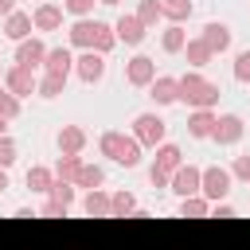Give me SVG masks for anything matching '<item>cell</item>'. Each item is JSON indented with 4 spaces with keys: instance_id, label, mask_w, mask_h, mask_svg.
Instances as JSON below:
<instances>
[{
    "instance_id": "1",
    "label": "cell",
    "mask_w": 250,
    "mask_h": 250,
    "mask_svg": "<svg viewBox=\"0 0 250 250\" xmlns=\"http://www.w3.org/2000/svg\"><path fill=\"white\" fill-rule=\"evenodd\" d=\"M219 82H211V78H203V70H188V74H180V102L188 105V109H215L219 105Z\"/></svg>"
},
{
    "instance_id": "2",
    "label": "cell",
    "mask_w": 250,
    "mask_h": 250,
    "mask_svg": "<svg viewBox=\"0 0 250 250\" xmlns=\"http://www.w3.org/2000/svg\"><path fill=\"white\" fill-rule=\"evenodd\" d=\"M145 148H156L160 141H168V121L156 113V109H145V113H137L133 117V129H129Z\"/></svg>"
},
{
    "instance_id": "3",
    "label": "cell",
    "mask_w": 250,
    "mask_h": 250,
    "mask_svg": "<svg viewBox=\"0 0 250 250\" xmlns=\"http://www.w3.org/2000/svg\"><path fill=\"white\" fill-rule=\"evenodd\" d=\"M230 184H234V176H230V168H223V164H207L203 172H199V195L203 199H227L230 195Z\"/></svg>"
},
{
    "instance_id": "4",
    "label": "cell",
    "mask_w": 250,
    "mask_h": 250,
    "mask_svg": "<svg viewBox=\"0 0 250 250\" xmlns=\"http://www.w3.org/2000/svg\"><path fill=\"white\" fill-rule=\"evenodd\" d=\"M242 133H246V121H242L238 113H215L211 141H215L219 148H230V145H238V141H242Z\"/></svg>"
},
{
    "instance_id": "5",
    "label": "cell",
    "mask_w": 250,
    "mask_h": 250,
    "mask_svg": "<svg viewBox=\"0 0 250 250\" xmlns=\"http://www.w3.org/2000/svg\"><path fill=\"white\" fill-rule=\"evenodd\" d=\"M74 74H78V82H86V86H98L102 78H105V55L102 51H82V55H74Z\"/></svg>"
},
{
    "instance_id": "6",
    "label": "cell",
    "mask_w": 250,
    "mask_h": 250,
    "mask_svg": "<svg viewBox=\"0 0 250 250\" xmlns=\"http://www.w3.org/2000/svg\"><path fill=\"white\" fill-rule=\"evenodd\" d=\"M199 164H180V168H172V176H168V191L176 195V199H184V195H195L199 191Z\"/></svg>"
},
{
    "instance_id": "7",
    "label": "cell",
    "mask_w": 250,
    "mask_h": 250,
    "mask_svg": "<svg viewBox=\"0 0 250 250\" xmlns=\"http://www.w3.org/2000/svg\"><path fill=\"white\" fill-rule=\"evenodd\" d=\"M43 55H47V43L39 39V31H31V35H23V39L16 43V55H12V62L39 70V66H43Z\"/></svg>"
},
{
    "instance_id": "8",
    "label": "cell",
    "mask_w": 250,
    "mask_h": 250,
    "mask_svg": "<svg viewBox=\"0 0 250 250\" xmlns=\"http://www.w3.org/2000/svg\"><path fill=\"white\" fill-rule=\"evenodd\" d=\"M35 78H39V74H35L31 66L12 62V66H4V78H0V82H4L16 98H31V94H35Z\"/></svg>"
},
{
    "instance_id": "9",
    "label": "cell",
    "mask_w": 250,
    "mask_h": 250,
    "mask_svg": "<svg viewBox=\"0 0 250 250\" xmlns=\"http://www.w3.org/2000/svg\"><path fill=\"white\" fill-rule=\"evenodd\" d=\"M152 78H156V59H148V55H133V59L125 62V82H129L133 90H148Z\"/></svg>"
},
{
    "instance_id": "10",
    "label": "cell",
    "mask_w": 250,
    "mask_h": 250,
    "mask_svg": "<svg viewBox=\"0 0 250 250\" xmlns=\"http://www.w3.org/2000/svg\"><path fill=\"white\" fill-rule=\"evenodd\" d=\"M62 4H55V0H39L35 8H31V23H35V31L43 35V31H59L62 27Z\"/></svg>"
},
{
    "instance_id": "11",
    "label": "cell",
    "mask_w": 250,
    "mask_h": 250,
    "mask_svg": "<svg viewBox=\"0 0 250 250\" xmlns=\"http://www.w3.org/2000/svg\"><path fill=\"white\" fill-rule=\"evenodd\" d=\"M199 35H203V43H207L215 55H227V51H230V43H234L230 23H223V20H207V23L199 27Z\"/></svg>"
},
{
    "instance_id": "12",
    "label": "cell",
    "mask_w": 250,
    "mask_h": 250,
    "mask_svg": "<svg viewBox=\"0 0 250 250\" xmlns=\"http://www.w3.org/2000/svg\"><path fill=\"white\" fill-rule=\"evenodd\" d=\"M113 31H117V43H125V47H141L145 43V35H148V27L129 12V16H117L113 20Z\"/></svg>"
},
{
    "instance_id": "13",
    "label": "cell",
    "mask_w": 250,
    "mask_h": 250,
    "mask_svg": "<svg viewBox=\"0 0 250 250\" xmlns=\"http://www.w3.org/2000/svg\"><path fill=\"white\" fill-rule=\"evenodd\" d=\"M43 70L70 78V74H74V47H70V43H62V47H47V55H43Z\"/></svg>"
},
{
    "instance_id": "14",
    "label": "cell",
    "mask_w": 250,
    "mask_h": 250,
    "mask_svg": "<svg viewBox=\"0 0 250 250\" xmlns=\"http://www.w3.org/2000/svg\"><path fill=\"white\" fill-rule=\"evenodd\" d=\"M148 98L164 109V105H176L180 102V78H172V74H156L152 82H148Z\"/></svg>"
},
{
    "instance_id": "15",
    "label": "cell",
    "mask_w": 250,
    "mask_h": 250,
    "mask_svg": "<svg viewBox=\"0 0 250 250\" xmlns=\"http://www.w3.org/2000/svg\"><path fill=\"white\" fill-rule=\"evenodd\" d=\"M94 16H78L70 27H66V43L74 47V51H90L94 47Z\"/></svg>"
},
{
    "instance_id": "16",
    "label": "cell",
    "mask_w": 250,
    "mask_h": 250,
    "mask_svg": "<svg viewBox=\"0 0 250 250\" xmlns=\"http://www.w3.org/2000/svg\"><path fill=\"white\" fill-rule=\"evenodd\" d=\"M78 207H82L86 219H109V191H102V188H86Z\"/></svg>"
},
{
    "instance_id": "17",
    "label": "cell",
    "mask_w": 250,
    "mask_h": 250,
    "mask_svg": "<svg viewBox=\"0 0 250 250\" xmlns=\"http://www.w3.org/2000/svg\"><path fill=\"white\" fill-rule=\"evenodd\" d=\"M35 31V23H31V12H23V8H12L8 16H4V35L12 39V43H20L23 35H31Z\"/></svg>"
},
{
    "instance_id": "18",
    "label": "cell",
    "mask_w": 250,
    "mask_h": 250,
    "mask_svg": "<svg viewBox=\"0 0 250 250\" xmlns=\"http://www.w3.org/2000/svg\"><path fill=\"white\" fill-rule=\"evenodd\" d=\"M184 59H188V66H195V70H203V66H211V59H215V51L203 43V35H191L188 43H184V51H180Z\"/></svg>"
},
{
    "instance_id": "19",
    "label": "cell",
    "mask_w": 250,
    "mask_h": 250,
    "mask_svg": "<svg viewBox=\"0 0 250 250\" xmlns=\"http://www.w3.org/2000/svg\"><path fill=\"white\" fill-rule=\"evenodd\" d=\"M215 129V109H191L188 113V137L191 141H211Z\"/></svg>"
},
{
    "instance_id": "20",
    "label": "cell",
    "mask_w": 250,
    "mask_h": 250,
    "mask_svg": "<svg viewBox=\"0 0 250 250\" xmlns=\"http://www.w3.org/2000/svg\"><path fill=\"white\" fill-rule=\"evenodd\" d=\"M86 129L82 125H62L59 133H55V145H59V152H82L86 148Z\"/></svg>"
},
{
    "instance_id": "21",
    "label": "cell",
    "mask_w": 250,
    "mask_h": 250,
    "mask_svg": "<svg viewBox=\"0 0 250 250\" xmlns=\"http://www.w3.org/2000/svg\"><path fill=\"white\" fill-rule=\"evenodd\" d=\"M141 152H145V145H141L133 133H125V137H121V148H117V156H113V164H121V168H141V160H145Z\"/></svg>"
},
{
    "instance_id": "22",
    "label": "cell",
    "mask_w": 250,
    "mask_h": 250,
    "mask_svg": "<svg viewBox=\"0 0 250 250\" xmlns=\"http://www.w3.org/2000/svg\"><path fill=\"white\" fill-rule=\"evenodd\" d=\"M23 184H27L31 195H47L51 184H55V168H47V164H31L27 176H23Z\"/></svg>"
},
{
    "instance_id": "23",
    "label": "cell",
    "mask_w": 250,
    "mask_h": 250,
    "mask_svg": "<svg viewBox=\"0 0 250 250\" xmlns=\"http://www.w3.org/2000/svg\"><path fill=\"white\" fill-rule=\"evenodd\" d=\"M184 43H188L184 23H164V31H160V51H164V55H180Z\"/></svg>"
},
{
    "instance_id": "24",
    "label": "cell",
    "mask_w": 250,
    "mask_h": 250,
    "mask_svg": "<svg viewBox=\"0 0 250 250\" xmlns=\"http://www.w3.org/2000/svg\"><path fill=\"white\" fill-rule=\"evenodd\" d=\"M62 90H66V78H62V74H51V70H43V74L35 78V94H39L43 102H55Z\"/></svg>"
},
{
    "instance_id": "25",
    "label": "cell",
    "mask_w": 250,
    "mask_h": 250,
    "mask_svg": "<svg viewBox=\"0 0 250 250\" xmlns=\"http://www.w3.org/2000/svg\"><path fill=\"white\" fill-rule=\"evenodd\" d=\"M152 152H156V160H152V164H156V168H164V172H172V168H180V164H184V148H180V145H172V141H160Z\"/></svg>"
},
{
    "instance_id": "26",
    "label": "cell",
    "mask_w": 250,
    "mask_h": 250,
    "mask_svg": "<svg viewBox=\"0 0 250 250\" xmlns=\"http://www.w3.org/2000/svg\"><path fill=\"white\" fill-rule=\"evenodd\" d=\"M133 211H137V195L129 188H121V191L109 195V219H129Z\"/></svg>"
},
{
    "instance_id": "27",
    "label": "cell",
    "mask_w": 250,
    "mask_h": 250,
    "mask_svg": "<svg viewBox=\"0 0 250 250\" xmlns=\"http://www.w3.org/2000/svg\"><path fill=\"white\" fill-rule=\"evenodd\" d=\"M176 211H180V219H207V215H211V199H203V195L195 191V195H184Z\"/></svg>"
},
{
    "instance_id": "28",
    "label": "cell",
    "mask_w": 250,
    "mask_h": 250,
    "mask_svg": "<svg viewBox=\"0 0 250 250\" xmlns=\"http://www.w3.org/2000/svg\"><path fill=\"white\" fill-rule=\"evenodd\" d=\"M160 12H164V23H188L195 4L191 0H160Z\"/></svg>"
},
{
    "instance_id": "29",
    "label": "cell",
    "mask_w": 250,
    "mask_h": 250,
    "mask_svg": "<svg viewBox=\"0 0 250 250\" xmlns=\"http://www.w3.org/2000/svg\"><path fill=\"white\" fill-rule=\"evenodd\" d=\"M74 184H78V191H86V188H102V184H105V168H102V164H86V160H82V168H78Z\"/></svg>"
},
{
    "instance_id": "30",
    "label": "cell",
    "mask_w": 250,
    "mask_h": 250,
    "mask_svg": "<svg viewBox=\"0 0 250 250\" xmlns=\"http://www.w3.org/2000/svg\"><path fill=\"white\" fill-rule=\"evenodd\" d=\"M117 47V31H113V23H105V20H98L94 23V51H102V55H109Z\"/></svg>"
},
{
    "instance_id": "31",
    "label": "cell",
    "mask_w": 250,
    "mask_h": 250,
    "mask_svg": "<svg viewBox=\"0 0 250 250\" xmlns=\"http://www.w3.org/2000/svg\"><path fill=\"white\" fill-rule=\"evenodd\" d=\"M78 168H82V152H59V160H55V176L59 180H70L74 184Z\"/></svg>"
},
{
    "instance_id": "32",
    "label": "cell",
    "mask_w": 250,
    "mask_h": 250,
    "mask_svg": "<svg viewBox=\"0 0 250 250\" xmlns=\"http://www.w3.org/2000/svg\"><path fill=\"white\" fill-rule=\"evenodd\" d=\"M145 27H156V23H164V12H160V0H137V12H133Z\"/></svg>"
},
{
    "instance_id": "33",
    "label": "cell",
    "mask_w": 250,
    "mask_h": 250,
    "mask_svg": "<svg viewBox=\"0 0 250 250\" xmlns=\"http://www.w3.org/2000/svg\"><path fill=\"white\" fill-rule=\"evenodd\" d=\"M51 199H59V203H66V207H74V199H78V184H70V180H59L55 176V184H51V191H47Z\"/></svg>"
},
{
    "instance_id": "34",
    "label": "cell",
    "mask_w": 250,
    "mask_h": 250,
    "mask_svg": "<svg viewBox=\"0 0 250 250\" xmlns=\"http://www.w3.org/2000/svg\"><path fill=\"white\" fill-rule=\"evenodd\" d=\"M20 109H23V98H16L4 82H0V117H8V121H16L20 117Z\"/></svg>"
},
{
    "instance_id": "35",
    "label": "cell",
    "mask_w": 250,
    "mask_h": 250,
    "mask_svg": "<svg viewBox=\"0 0 250 250\" xmlns=\"http://www.w3.org/2000/svg\"><path fill=\"white\" fill-rule=\"evenodd\" d=\"M121 137H125V133H121V129H105V133H102V137H98V152H102V156H109V160H113V156H117V148H121Z\"/></svg>"
},
{
    "instance_id": "36",
    "label": "cell",
    "mask_w": 250,
    "mask_h": 250,
    "mask_svg": "<svg viewBox=\"0 0 250 250\" xmlns=\"http://www.w3.org/2000/svg\"><path fill=\"white\" fill-rule=\"evenodd\" d=\"M230 74H234V82L250 86V47H242V51L234 55V66H230Z\"/></svg>"
},
{
    "instance_id": "37",
    "label": "cell",
    "mask_w": 250,
    "mask_h": 250,
    "mask_svg": "<svg viewBox=\"0 0 250 250\" xmlns=\"http://www.w3.org/2000/svg\"><path fill=\"white\" fill-rule=\"evenodd\" d=\"M66 215H70V207L59 203V199H51V195H47L43 207H39V219H66Z\"/></svg>"
},
{
    "instance_id": "38",
    "label": "cell",
    "mask_w": 250,
    "mask_h": 250,
    "mask_svg": "<svg viewBox=\"0 0 250 250\" xmlns=\"http://www.w3.org/2000/svg\"><path fill=\"white\" fill-rule=\"evenodd\" d=\"M16 156H20V148H16V141L4 133V137H0V168H12Z\"/></svg>"
},
{
    "instance_id": "39",
    "label": "cell",
    "mask_w": 250,
    "mask_h": 250,
    "mask_svg": "<svg viewBox=\"0 0 250 250\" xmlns=\"http://www.w3.org/2000/svg\"><path fill=\"white\" fill-rule=\"evenodd\" d=\"M94 4L98 0H62V12L78 20V16H94Z\"/></svg>"
},
{
    "instance_id": "40",
    "label": "cell",
    "mask_w": 250,
    "mask_h": 250,
    "mask_svg": "<svg viewBox=\"0 0 250 250\" xmlns=\"http://www.w3.org/2000/svg\"><path fill=\"white\" fill-rule=\"evenodd\" d=\"M230 176H234V180H242V184L250 180V152H238V156L230 160Z\"/></svg>"
},
{
    "instance_id": "41",
    "label": "cell",
    "mask_w": 250,
    "mask_h": 250,
    "mask_svg": "<svg viewBox=\"0 0 250 250\" xmlns=\"http://www.w3.org/2000/svg\"><path fill=\"white\" fill-rule=\"evenodd\" d=\"M168 176H172V172H164V168L148 164V184H152V191H168Z\"/></svg>"
},
{
    "instance_id": "42",
    "label": "cell",
    "mask_w": 250,
    "mask_h": 250,
    "mask_svg": "<svg viewBox=\"0 0 250 250\" xmlns=\"http://www.w3.org/2000/svg\"><path fill=\"white\" fill-rule=\"evenodd\" d=\"M12 219H39V211H31V207H16Z\"/></svg>"
},
{
    "instance_id": "43",
    "label": "cell",
    "mask_w": 250,
    "mask_h": 250,
    "mask_svg": "<svg viewBox=\"0 0 250 250\" xmlns=\"http://www.w3.org/2000/svg\"><path fill=\"white\" fill-rule=\"evenodd\" d=\"M8 188H12V180H8V168H0V195H4Z\"/></svg>"
},
{
    "instance_id": "44",
    "label": "cell",
    "mask_w": 250,
    "mask_h": 250,
    "mask_svg": "<svg viewBox=\"0 0 250 250\" xmlns=\"http://www.w3.org/2000/svg\"><path fill=\"white\" fill-rule=\"evenodd\" d=\"M12 8H16V0H0V20H4V16L12 12Z\"/></svg>"
},
{
    "instance_id": "45",
    "label": "cell",
    "mask_w": 250,
    "mask_h": 250,
    "mask_svg": "<svg viewBox=\"0 0 250 250\" xmlns=\"http://www.w3.org/2000/svg\"><path fill=\"white\" fill-rule=\"evenodd\" d=\"M4 133H8V117H0V137H4Z\"/></svg>"
},
{
    "instance_id": "46",
    "label": "cell",
    "mask_w": 250,
    "mask_h": 250,
    "mask_svg": "<svg viewBox=\"0 0 250 250\" xmlns=\"http://www.w3.org/2000/svg\"><path fill=\"white\" fill-rule=\"evenodd\" d=\"M98 4H105V8H117V4H121V0H98Z\"/></svg>"
},
{
    "instance_id": "47",
    "label": "cell",
    "mask_w": 250,
    "mask_h": 250,
    "mask_svg": "<svg viewBox=\"0 0 250 250\" xmlns=\"http://www.w3.org/2000/svg\"><path fill=\"white\" fill-rule=\"evenodd\" d=\"M0 78H4V62H0Z\"/></svg>"
},
{
    "instance_id": "48",
    "label": "cell",
    "mask_w": 250,
    "mask_h": 250,
    "mask_svg": "<svg viewBox=\"0 0 250 250\" xmlns=\"http://www.w3.org/2000/svg\"><path fill=\"white\" fill-rule=\"evenodd\" d=\"M246 184H250V180H246Z\"/></svg>"
},
{
    "instance_id": "49",
    "label": "cell",
    "mask_w": 250,
    "mask_h": 250,
    "mask_svg": "<svg viewBox=\"0 0 250 250\" xmlns=\"http://www.w3.org/2000/svg\"><path fill=\"white\" fill-rule=\"evenodd\" d=\"M35 4H39V0H35Z\"/></svg>"
}]
</instances>
